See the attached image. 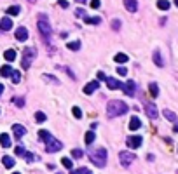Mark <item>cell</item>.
<instances>
[{"label":"cell","instance_id":"1","mask_svg":"<svg viewBox=\"0 0 178 174\" xmlns=\"http://www.w3.org/2000/svg\"><path fill=\"white\" fill-rule=\"evenodd\" d=\"M128 110H129V106L120 99H112L107 104V113H108V117H112V118L119 117V115H126Z\"/></svg>","mask_w":178,"mask_h":174},{"label":"cell","instance_id":"2","mask_svg":"<svg viewBox=\"0 0 178 174\" xmlns=\"http://www.w3.org/2000/svg\"><path fill=\"white\" fill-rule=\"evenodd\" d=\"M37 28H39V33L42 35V39H44L45 42H49V37H51V33H53V28H51L49 19H47V16H45V14H40V16H39Z\"/></svg>","mask_w":178,"mask_h":174},{"label":"cell","instance_id":"3","mask_svg":"<svg viewBox=\"0 0 178 174\" xmlns=\"http://www.w3.org/2000/svg\"><path fill=\"white\" fill-rule=\"evenodd\" d=\"M91 162L96 167H105L107 165V150L105 148H98V150L91 152Z\"/></svg>","mask_w":178,"mask_h":174},{"label":"cell","instance_id":"4","mask_svg":"<svg viewBox=\"0 0 178 174\" xmlns=\"http://www.w3.org/2000/svg\"><path fill=\"white\" fill-rule=\"evenodd\" d=\"M35 56H37V49L35 47H26V49H25V52H23V61H21L23 68H25V70L30 68L31 61L35 59Z\"/></svg>","mask_w":178,"mask_h":174},{"label":"cell","instance_id":"5","mask_svg":"<svg viewBox=\"0 0 178 174\" xmlns=\"http://www.w3.org/2000/svg\"><path fill=\"white\" fill-rule=\"evenodd\" d=\"M119 160H120V164L124 165V167H129V165L136 160V155L131 153V152H120L119 153Z\"/></svg>","mask_w":178,"mask_h":174},{"label":"cell","instance_id":"6","mask_svg":"<svg viewBox=\"0 0 178 174\" xmlns=\"http://www.w3.org/2000/svg\"><path fill=\"white\" fill-rule=\"evenodd\" d=\"M63 148V143L61 141H58V139H51V141H47V143H45V152L47 153H54V152H59V150H61Z\"/></svg>","mask_w":178,"mask_h":174},{"label":"cell","instance_id":"7","mask_svg":"<svg viewBox=\"0 0 178 174\" xmlns=\"http://www.w3.org/2000/svg\"><path fill=\"white\" fill-rule=\"evenodd\" d=\"M142 136H129L128 139H126V144H128L129 148H140L142 146Z\"/></svg>","mask_w":178,"mask_h":174},{"label":"cell","instance_id":"8","mask_svg":"<svg viewBox=\"0 0 178 174\" xmlns=\"http://www.w3.org/2000/svg\"><path fill=\"white\" fill-rule=\"evenodd\" d=\"M122 91H124L126 96H129V98H133L134 92H136V87H134V82L133 80H128V82L122 85Z\"/></svg>","mask_w":178,"mask_h":174},{"label":"cell","instance_id":"9","mask_svg":"<svg viewBox=\"0 0 178 174\" xmlns=\"http://www.w3.org/2000/svg\"><path fill=\"white\" fill-rule=\"evenodd\" d=\"M145 112H147V117L152 118V120H156L159 115H157V108H156V104L154 103H147L145 104Z\"/></svg>","mask_w":178,"mask_h":174},{"label":"cell","instance_id":"10","mask_svg":"<svg viewBox=\"0 0 178 174\" xmlns=\"http://www.w3.org/2000/svg\"><path fill=\"white\" fill-rule=\"evenodd\" d=\"M26 39H28V30L25 28V26H19L18 30H16V40H19V42H25Z\"/></svg>","mask_w":178,"mask_h":174},{"label":"cell","instance_id":"11","mask_svg":"<svg viewBox=\"0 0 178 174\" xmlns=\"http://www.w3.org/2000/svg\"><path fill=\"white\" fill-rule=\"evenodd\" d=\"M12 132H14V136H16V139H21L23 136H25V132H26V129H25L21 124H14V126H12Z\"/></svg>","mask_w":178,"mask_h":174},{"label":"cell","instance_id":"12","mask_svg":"<svg viewBox=\"0 0 178 174\" xmlns=\"http://www.w3.org/2000/svg\"><path fill=\"white\" fill-rule=\"evenodd\" d=\"M100 87V82L98 80H93V82H89V84H86V87H84V94H93L96 89Z\"/></svg>","mask_w":178,"mask_h":174},{"label":"cell","instance_id":"13","mask_svg":"<svg viewBox=\"0 0 178 174\" xmlns=\"http://www.w3.org/2000/svg\"><path fill=\"white\" fill-rule=\"evenodd\" d=\"M105 82H107V87H108V89H112V91H117V89H120V87H122V84H120L119 80H115V78H110V77H108Z\"/></svg>","mask_w":178,"mask_h":174},{"label":"cell","instance_id":"14","mask_svg":"<svg viewBox=\"0 0 178 174\" xmlns=\"http://www.w3.org/2000/svg\"><path fill=\"white\" fill-rule=\"evenodd\" d=\"M11 28H12V19H11V17H2V21H0V30L9 31Z\"/></svg>","mask_w":178,"mask_h":174},{"label":"cell","instance_id":"15","mask_svg":"<svg viewBox=\"0 0 178 174\" xmlns=\"http://www.w3.org/2000/svg\"><path fill=\"white\" fill-rule=\"evenodd\" d=\"M124 7H126V11H129V12H136L138 2H136V0H124Z\"/></svg>","mask_w":178,"mask_h":174},{"label":"cell","instance_id":"16","mask_svg":"<svg viewBox=\"0 0 178 174\" xmlns=\"http://www.w3.org/2000/svg\"><path fill=\"white\" fill-rule=\"evenodd\" d=\"M142 127V122H140V118L134 115V117H131V120H129V129L131 130H136Z\"/></svg>","mask_w":178,"mask_h":174},{"label":"cell","instance_id":"17","mask_svg":"<svg viewBox=\"0 0 178 174\" xmlns=\"http://www.w3.org/2000/svg\"><path fill=\"white\" fill-rule=\"evenodd\" d=\"M39 138L42 139L44 143H47V141H51V139H53V136H51V132H49V130L40 129V130H39Z\"/></svg>","mask_w":178,"mask_h":174},{"label":"cell","instance_id":"18","mask_svg":"<svg viewBox=\"0 0 178 174\" xmlns=\"http://www.w3.org/2000/svg\"><path fill=\"white\" fill-rule=\"evenodd\" d=\"M2 164H4L5 167H7V169H12L14 164H16V160H14L12 157H7V155H5L4 158H2Z\"/></svg>","mask_w":178,"mask_h":174},{"label":"cell","instance_id":"19","mask_svg":"<svg viewBox=\"0 0 178 174\" xmlns=\"http://www.w3.org/2000/svg\"><path fill=\"white\" fill-rule=\"evenodd\" d=\"M148 92H150L152 98H157V96H159V85H157L156 82H152L150 85H148Z\"/></svg>","mask_w":178,"mask_h":174},{"label":"cell","instance_id":"20","mask_svg":"<svg viewBox=\"0 0 178 174\" xmlns=\"http://www.w3.org/2000/svg\"><path fill=\"white\" fill-rule=\"evenodd\" d=\"M0 144H2V146L4 148H9L11 146V138H9V134H0Z\"/></svg>","mask_w":178,"mask_h":174},{"label":"cell","instance_id":"21","mask_svg":"<svg viewBox=\"0 0 178 174\" xmlns=\"http://www.w3.org/2000/svg\"><path fill=\"white\" fill-rule=\"evenodd\" d=\"M4 57L9 61V63H12V61L16 59V51H14V49H7V51L4 52Z\"/></svg>","mask_w":178,"mask_h":174},{"label":"cell","instance_id":"22","mask_svg":"<svg viewBox=\"0 0 178 174\" xmlns=\"http://www.w3.org/2000/svg\"><path fill=\"white\" fill-rule=\"evenodd\" d=\"M152 57H154V63H156V65L159 66V68H161V66H164V61L161 59V52L157 51V49H156V51H154V54H152Z\"/></svg>","mask_w":178,"mask_h":174},{"label":"cell","instance_id":"23","mask_svg":"<svg viewBox=\"0 0 178 174\" xmlns=\"http://www.w3.org/2000/svg\"><path fill=\"white\" fill-rule=\"evenodd\" d=\"M11 73H12V68H11L9 65H4L0 68V75H2V77H11Z\"/></svg>","mask_w":178,"mask_h":174},{"label":"cell","instance_id":"24","mask_svg":"<svg viewBox=\"0 0 178 174\" xmlns=\"http://www.w3.org/2000/svg\"><path fill=\"white\" fill-rule=\"evenodd\" d=\"M114 61H117V63H122V65H124V63H128V61H129V57L126 56V54H122V52H119V54H115Z\"/></svg>","mask_w":178,"mask_h":174},{"label":"cell","instance_id":"25","mask_svg":"<svg viewBox=\"0 0 178 174\" xmlns=\"http://www.w3.org/2000/svg\"><path fill=\"white\" fill-rule=\"evenodd\" d=\"M19 12H21L19 5H11V7L7 9V14H9V16H18Z\"/></svg>","mask_w":178,"mask_h":174},{"label":"cell","instance_id":"26","mask_svg":"<svg viewBox=\"0 0 178 174\" xmlns=\"http://www.w3.org/2000/svg\"><path fill=\"white\" fill-rule=\"evenodd\" d=\"M164 117L168 118L169 122H176V113L171 112V110H164Z\"/></svg>","mask_w":178,"mask_h":174},{"label":"cell","instance_id":"27","mask_svg":"<svg viewBox=\"0 0 178 174\" xmlns=\"http://www.w3.org/2000/svg\"><path fill=\"white\" fill-rule=\"evenodd\" d=\"M169 5H171V4H169L168 0H157V7H159L161 11H168Z\"/></svg>","mask_w":178,"mask_h":174},{"label":"cell","instance_id":"28","mask_svg":"<svg viewBox=\"0 0 178 174\" xmlns=\"http://www.w3.org/2000/svg\"><path fill=\"white\" fill-rule=\"evenodd\" d=\"M67 47L70 49V51H79V49H80V40H75V42H68Z\"/></svg>","mask_w":178,"mask_h":174},{"label":"cell","instance_id":"29","mask_svg":"<svg viewBox=\"0 0 178 174\" xmlns=\"http://www.w3.org/2000/svg\"><path fill=\"white\" fill-rule=\"evenodd\" d=\"M84 139H86V144H91L94 141V132H93V130H87L86 136H84Z\"/></svg>","mask_w":178,"mask_h":174},{"label":"cell","instance_id":"30","mask_svg":"<svg viewBox=\"0 0 178 174\" xmlns=\"http://www.w3.org/2000/svg\"><path fill=\"white\" fill-rule=\"evenodd\" d=\"M84 21L87 25H100L101 23V17H84Z\"/></svg>","mask_w":178,"mask_h":174},{"label":"cell","instance_id":"31","mask_svg":"<svg viewBox=\"0 0 178 174\" xmlns=\"http://www.w3.org/2000/svg\"><path fill=\"white\" fill-rule=\"evenodd\" d=\"M11 77H12V82H14V84H19V80H21V73H19L18 70H12Z\"/></svg>","mask_w":178,"mask_h":174},{"label":"cell","instance_id":"32","mask_svg":"<svg viewBox=\"0 0 178 174\" xmlns=\"http://www.w3.org/2000/svg\"><path fill=\"white\" fill-rule=\"evenodd\" d=\"M72 157H73V158H82V157H84V152L79 150V148H75V150H72Z\"/></svg>","mask_w":178,"mask_h":174},{"label":"cell","instance_id":"33","mask_svg":"<svg viewBox=\"0 0 178 174\" xmlns=\"http://www.w3.org/2000/svg\"><path fill=\"white\" fill-rule=\"evenodd\" d=\"M45 118H47V117H45L44 112H37V113H35V120H37V122H45Z\"/></svg>","mask_w":178,"mask_h":174},{"label":"cell","instance_id":"34","mask_svg":"<svg viewBox=\"0 0 178 174\" xmlns=\"http://www.w3.org/2000/svg\"><path fill=\"white\" fill-rule=\"evenodd\" d=\"M72 113H73V117H75V118L82 117V110H80L79 106H73V108H72Z\"/></svg>","mask_w":178,"mask_h":174},{"label":"cell","instance_id":"35","mask_svg":"<svg viewBox=\"0 0 178 174\" xmlns=\"http://www.w3.org/2000/svg\"><path fill=\"white\" fill-rule=\"evenodd\" d=\"M75 174H93V172L87 167H79V169H75Z\"/></svg>","mask_w":178,"mask_h":174},{"label":"cell","instance_id":"36","mask_svg":"<svg viewBox=\"0 0 178 174\" xmlns=\"http://www.w3.org/2000/svg\"><path fill=\"white\" fill-rule=\"evenodd\" d=\"M14 104H16V106H19V108H21V106H25V98H14Z\"/></svg>","mask_w":178,"mask_h":174},{"label":"cell","instance_id":"37","mask_svg":"<svg viewBox=\"0 0 178 174\" xmlns=\"http://www.w3.org/2000/svg\"><path fill=\"white\" fill-rule=\"evenodd\" d=\"M61 164L65 165L67 169H72V160H70V158H67V157H65V158H61Z\"/></svg>","mask_w":178,"mask_h":174},{"label":"cell","instance_id":"38","mask_svg":"<svg viewBox=\"0 0 178 174\" xmlns=\"http://www.w3.org/2000/svg\"><path fill=\"white\" fill-rule=\"evenodd\" d=\"M112 28H114L115 31L120 30V21H119V19H114V21H112Z\"/></svg>","mask_w":178,"mask_h":174},{"label":"cell","instance_id":"39","mask_svg":"<svg viewBox=\"0 0 178 174\" xmlns=\"http://www.w3.org/2000/svg\"><path fill=\"white\" fill-rule=\"evenodd\" d=\"M14 153H16V155H25L26 152H25V148L23 146H16L14 148Z\"/></svg>","mask_w":178,"mask_h":174},{"label":"cell","instance_id":"40","mask_svg":"<svg viewBox=\"0 0 178 174\" xmlns=\"http://www.w3.org/2000/svg\"><path fill=\"white\" fill-rule=\"evenodd\" d=\"M25 158H26L28 162H33V160H35V155L30 153V152H26V153H25Z\"/></svg>","mask_w":178,"mask_h":174},{"label":"cell","instance_id":"41","mask_svg":"<svg viewBox=\"0 0 178 174\" xmlns=\"http://www.w3.org/2000/svg\"><path fill=\"white\" fill-rule=\"evenodd\" d=\"M89 5H91V7H93V9H100V5H101V2H100V0H91V4H89Z\"/></svg>","mask_w":178,"mask_h":174},{"label":"cell","instance_id":"42","mask_svg":"<svg viewBox=\"0 0 178 174\" xmlns=\"http://www.w3.org/2000/svg\"><path fill=\"white\" fill-rule=\"evenodd\" d=\"M117 73H119V75H122V77H124V75H128V70H126L124 66H119V68H117Z\"/></svg>","mask_w":178,"mask_h":174},{"label":"cell","instance_id":"43","mask_svg":"<svg viewBox=\"0 0 178 174\" xmlns=\"http://www.w3.org/2000/svg\"><path fill=\"white\" fill-rule=\"evenodd\" d=\"M58 4H59V7L68 9V2H67V0H58Z\"/></svg>","mask_w":178,"mask_h":174},{"label":"cell","instance_id":"44","mask_svg":"<svg viewBox=\"0 0 178 174\" xmlns=\"http://www.w3.org/2000/svg\"><path fill=\"white\" fill-rule=\"evenodd\" d=\"M75 16H79V17H80V16H86V11H84V9H80V7H79V9L75 11Z\"/></svg>","mask_w":178,"mask_h":174},{"label":"cell","instance_id":"45","mask_svg":"<svg viewBox=\"0 0 178 174\" xmlns=\"http://www.w3.org/2000/svg\"><path fill=\"white\" fill-rule=\"evenodd\" d=\"M98 80H107V77H105L103 71H98Z\"/></svg>","mask_w":178,"mask_h":174},{"label":"cell","instance_id":"46","mask_svg":"<svg viewBox=\"0 0 178 174\" xmlns=\"http://www.w3.org/2000/svg\"><path fill=\"white\" fill-rule=\"evenodd\" d=\"M2 92H4V85L0 84V96H2Z\"/></svg>","mask_w":178,"mask_h":174},{"label":"cell","instance_id":"47","mask_svg":"<svg viewBox=\"0 0 178 174\" xmlns=\"http://www.w3.org/2000/svg\"><path fill=\"white\" fill-rule=\"evenodd\" d=\"M173 132H178V124H176V126L173 127Z\"/></svg>","mask_w":178,"mask_h":174},{"label":"cell","instance_id":"48","mask_svg":"<svg viewBox=\"0 0 178 174\" xmlns=\"http://www.w3.org/2000/svg\"><path fill=\"white\" fill-rule=\"evenodd\" d=\"M75 2H77V4H84L86 0H75Z\"/></svg>","mask_w":178,"mask_h":174},{"label":"cell","instance_id":"49","mask_svg":"<svg viewBox=\"0 0 178 174\" xmlns=\"http://www.w3.org/2000/svg\"><path fill=\"white\" fill-rule=\"evenodd\" d=\"M28 2H30V4H35V0H28Z\"/></svg>","mask_w":178,"mask_h":174},{"label":"cell","instance_id":"50","mask_svg":"<svg viewBox=\"0 0 178 174\" xmlns=\"http://www.w3.org/2000/svg\"><path fill=\"white\" fill-rule=\"evenodd\" d=\"M175 5H176V7H178V0H175Z\"/></svg>","mask_w":178,"mask_h":174},{"label":"cell","instance_id":"51","mask_svg":"<svg viewBox=\"0 0 178 174\" xmlns=\"http://www.w3.org/2000/svg\"><path fill=\"white\" fill-rule=\"evenodd\" d=\"M70 174H75V171H70Z\"/></svg>","mask_w":178,"mask_h":174},{"label":"cell","instance_id":"52","mask_svg":"<svg viewBox=\"0 0 178 174\" xmlns=\"http://www.w3.org/2000/svg\"><path fill=\"white\" fill-rule=\"evenodd\" d=\"M14 174H19V172H14Z\"/></svg>","mask_w":178,"mask_h":174},{"label":"cell","instance_id":"53","mask_svg":"<svg viewBox=\"0 0 178 174\" xmlns=\"http://www.w3.org/2000/svg\"><path fill=\"white\" fill-rule=\"evenodd\" d=\"M59 174H61V172H59Z\"/></svg>","mask_w":178,"mask_h":174}]
</instances>
